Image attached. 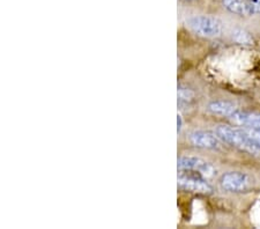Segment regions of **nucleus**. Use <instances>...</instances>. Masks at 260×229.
<instances>
[{
    "label": "nucleus",
    "instance_id": "12",
    "mask_svg": "<svg viewBox=\"0 0 260 229\" xmlns=\"http://www.w3.org/2000/svg\"><path fill=\"white\" fill-rule=\"evenodd\" d=\"M247 133V136L252 139L255 144L260 147V128H252V127H243Z\"/></svg>",
    "mask_w": 260,
    "mask_h": 229
},
{
    "label": "nucleus",
    "instance_id": "7",
    "mask_svg": "<svg viewBox=\"0 0 260 229\" xmlns=\"http://www.w3.org/2000/svg\"><path fill=\"white\" fill-rule=\"evenodd\" d=\"M229 119L240 126L260 128V112L242 111L238 109Z\"/></svg>",
    "mask_w": 260,
    "mask_h": 229
},
{
    "label": "nucleus",
    "instance_id": "10",
    "mask_svg": "<svg viewBox=\"0 0 260 229\" xmlns=\"http://www.w3.org/2000/svg\"><path fill=\"white\" fill-rule=\"evenodd\" d=\"M177 96H178V103L180 106H182V104H188L194 100V91L190 88H187L185 86L179 85Z\"/></svg>",
    "mask_w": 260,
    "mask_h": 229
},
{
    "label": "nucleus",
    "instance_id": "2",
    "mask_svg": "<svg viewBox=\"0 0 260 229\" xmlns=\"http://www.w3.org/2000/svg\"><path fill=\"white\" fill-rule=\"evenodd\" d=\"M187 26L201 37H219L223 30L221 21L209 15L192 16L187 20Z\"/></svg>",
    "mask_w": 260,
    "mask_h": 229
},
{
    "label": "nucleus",
    "instance_id": "13",
    "mask_svg": "<svg viewBox=\"0 0 260 229\" xmlns=\"http://www.w3.org/2000/svg\"><path fill=\"white\" fill-rule=\"evenodd\" d=\"M251 6H252L253 13L257 14L260 13V0H250Z\"/></svg>",
    "mask_w": 260,
    "mask_h": 229
},
{
    "label": "nucleus",
    "instance_id": "6",
    "mask_svg": "<svg viewBox=\"0 0 260 229\" xmlns=\"http://www.w3.org/2000/svg\"><path fill=\"white\" fill-rule=\"evenodd\" d=\"M190 143L198 148L205 149H216L220 148L221 139L216 133L209 131H193L188 136Z\"/></svg>",
    "mask_w": 260,
    "mask_h": 229
},
{
    "label": "nucleus",
    "instance_id": "5",
    "mask_svg": "<svg viewBox=\"0 0 260 229\" xmlns=\"http://www.w3.org/2000/svg\"><path fill=\"white\" fill-rule=\"evenodd\" d=\"M220 185L222 189L229 192H241L251 185V178L245 173L229 172L222 175Z\"/></svg>",
    "mask_w": 260,
    "mask_h": 229
},
{
    "label": "nucleus",
    "instance_id": "3",
    "mask_svg": "<svg viewBox=\"0 0 260 229\" xmlns=\"http://www.w3.org/2000/svg\"><path fill=\"white\" fill-rule=\"evenodd\" d=\"M178 186L180 189L190 191V192L197 193H212L213 187L206 181L203 175L198 173L190 172V170H179L178 176Z\"/></svg>",
    "mask_w": 260,
    "mask_h": 229
},
{
    "label": "nucleus",
    "instance_id": "4",
    "mask_svg": "<svg viewBox=\"0 0 260 229\" xmlns=\"http://www.w3.org/2000/svg\"><path fill=\"white\" fill-rule=\"evenodd\" d=\"M178 170H190V172L198 173L204 177H212L215 174L214 167L200 157L196 156H180L177 161Z\"/></svg>",
    "mask_w": 260,
    "mask_h": 229
},
{
    "label": "nucleus",
    "instance_id": "11",
    "mask_svg": "<svg viewBox=\"0 0 260 229\" xmlns=\"http://www.w3.org/2000/svg\"><path fill=\"white\" fill-rule=\"evenodd\" d=\"M233 39L235 42L238 44H243V45H251L253 43V40L249 32L243 30V29H236L233 32Z\"/></svg>",
    "mask_w": 260,
    "mask_h": 229
},
{
    "label": "nucleus",
    "instance_id": "9",
    "mask_svg": "<svg viewBox=\"0 0 260 229\" xmlns=\"http://www.w3.org/2000/svg\"><path fill=\"white\" fill-rule=\"evenodd\" d=\"M208 110L214 115L223 116L230 118L238 110V108L234 103L229 101H213L208 104Z\"/></svg>",
    "mask_w": 260,
    "mask_h": 229
},
{
    "label": "nucleus",
    "instance_id": "1",
    "mask_svg": "<svg viewBox=\"0 0 260 229\" xmlns=\"http://www.w3.org/2000/svg\"><path fill=\"white\" fill-rule=\"evenodd\" d=\"M215 133L223 143L233 146L240 151L249 154H260V147L247 136L244 128L229 126V125H220L216 127Z\"/></svg>",
    "mask_w": 260,
    "mask_h": 229
},
{
    "label": "nucleus",
    "instance_id": "14",
    "mask_svg": "<svg viewBox=\"0 0 260 229\" xmlns=\"http://www.w3.org/2000/svg\"><path fill=\"white\" fill-rule=\"evenodd\" d=\"M183 127V119H182V116L178 115L177 116V131L180 132V130H182Z\"/></svg>",
    "mask_w": 260,
    "mask_h": 229
},
{
    "label": "nucleus",
    "instance_id": "8",
    "mask_svg": "<svg viewBox=\"0 0 260 229\" xmlns=\"http://www.w3.org/2000/svg\"><path fill=\"white\" fill-rule=\"evenodd\" d=\"M222 4L225 10H228L233 14L240 16H250L254 14L250 0H222Z\"/></svg>",
    "mask_w": 260,
    "mask_h": 229
}]
</instances>
